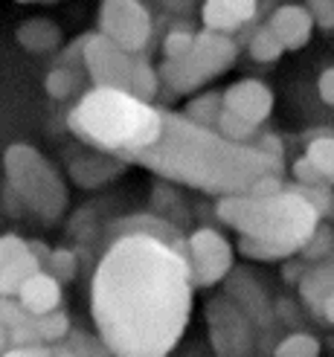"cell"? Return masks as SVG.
Instances as JSON below:
<instances>
[{
  "label": "cell",
  "instance_id": "cell-15",
  "mask_svg": "<svg viewBox=\"0 0 334 357\" xmlns=\"http://www.w3.org/2000/svg\"><path fill=\"white\" fill-rule=\"evenodd\" d=\"M268 26L273 29L276 38L282 41L285 50H303L311 41L314 21L305 6H282L271 15Z\"/></svg>",
  "mask_w": 334,
  "mask_h": 357
},
{
  "label": "cell",
  "instance_id": "cell-16",
  "mask_svg": "<svg viewBox=\"0 0 334 357\" xmlns=\"http://www.w3.org/2000/svg\"><path fill=\"white\" fill-rule=\"evenodd\" d=\"M21 305L35 314V317H44V314H52V311H59L61 308V282L41 271V273H35L21 291H17L15 296Z\"/></svg>",
  "mask_w": 334,
  "mask_h": 357
},
{
  "label": "cell",
  "instance_id": "cell-35",
  "mask_svg": "<svg viewBox=\"0 0 334 357\" xmlns=\"http://www.w3.org/2000/svg\"><path fill=\"white\" fill-rule=\"evenodd\" d=\"M291 174H294V183H300V186H320L326 183L323 181V174L311 166V160L308 157H300L296 163L291 166Z\"/></svg>",
  "mask_w": 334,
  "mask_h": 357
},
{
  "label": "cell",
  "instance_id": "cell-6",
  "mask_svg": "<svg viewBox=\"0 0 334 357\" xmlns=\"http://www.w3.org/2000/svg\"><path fill=\"white\" fill-rule=\"evenodd\" d=\"M236 56H238V44L230 35L204 29L195 35V47L186 56L166 61L160 67V82L172 93H192L213 79H218L221 73H227L233 67Z\"/></svg>",
  "mask_w": 334,
  "mask_h": 357
},
{
  "label": "cell",
  "instance_id": "cell-37",
  "mask_svg": "<svg viewBox=\"0 0 334 357\" xmlns=\"http://www.w3.org/2000/svg\"><path fill=\"white\" fill-rule=\"evenodd\" d=\"M3 357H50V346H9Z\"/></svg>",
  "mask_w": 334,
  "mask_h": 357
},
{
  "label": "cell",
  "instance_id": "cell-25",
  "mask_svg": "<svg viewBox=\"0 0 334 357\" xmlns=\"http://www.w3.org/2000/svg\"><path fill=\"white\" fill-rule=\"evenodd\" d=\"M215 131H218L221 137H227V139H233V142H241V146H253L256 137H259V125L241 119V116L233 114V111H221Z\"/></svg>",
  "mask_w": 334,
  "mask_h": 357
},
{
  "label": "cell",
  "instance_id": "cell-8",
  "mask_svg": "<svg viewBox=\"0 0 334 357\" xmlns=\"http://www.w3.org/2000/svg\"><path fill=\"white\" fill-rule=\"evenodd\" d=\"M99 32L131 56H139L151 38V15L143 0H102Z\"/></svg>",
  "mask_w": 334,
  "mask_h": 357
},
{
  "label": "cell",
  "instance_id": "cell-17",
  "mask_svg": "<svg viewBox=\"0 0 334 357\" xmlns=\"http://www.w3.org/2000/svg\"><path fill=\"white\" fill-rule=\"evenodd\" d=\"M3 317V346H41L38 331H35V314H29L15 296H3L0 305Z\"/></svg>",
  "mask_w": 334,
  "mask_h": 357
},
{
  "label": "cell",
  "instance_id": "cell-3",
  "mask_svg": "<svg viewBox=\"0 0 334 357\" xmlns=\"http://www.w3.org/2000/svg\"><path fill=\"white\" fill-rule=\"evenodd\" d=\"M221 224L238 233L241 256L253 261H282L296 253L317 233L323 224L314 209L294 186H285L276 195H224L215 204Z\"/></svg>",
  "mask_w": 334,
  "mask_h": 357
},
{
  "label": "cell",
  "instance_id": "cell-4",
  "mask_svg": "<svg viewBox=\"0 0 334 357\" xmlns=\"http://www.w3.org/2000/svg\"><path fill=\"white\" fill-rule=\"evenodd\" d=\"M67 128L93 151L134 160L163 134V111L116 87H93L67 114Z\"/></svg>",
  "mask_w": 334,
  "mask_h": 357
},
{
  "label": "cell",
  "instance_id": "cell-14",
  "mask_svg": "<svg viewBox=\"0 0 334 357\" xmlns=\"http://www.w3.org/2000/svg\"><path fill=\"white\" fill-rule=\"evenodd\" d=\"M256 9H259V0H204V9H201L204 29L230 35L248 21H253Z\"/></svg>",
  "mask_w": 334,
  "mask_h": 357
},
{
  "label": "cell",
  "instance_id": "cell-31",
  "mask_svg": "<svg viewBox=\"0 0 334 357\" xmlns=\"http://www.w3.org/2000/svg\"><path fill=\"white\" fill-rule=\"evenodd\" d=\"M294 189L320 212V218H334V195H331L328 183H320V186H300V183H294Z\"/></svg>",
  "mask_w": 334,
  "mask_h": 357
},
{
  "label": "cell",
  "instance_id": "cell-7",
  "mask_svg": "<svg viewBox=\"0 0 334 357\" xmlns=\"http://www.w3.org/2000/svg\"><path fill=\"white\" fill-rule=\"evenodd\" d=\"M206 331L215 357H253V319L230 296L206 302Z\"/></svg>",
  "mask_w": 334,
  "mask_h": 357
},
{
  "label": "cell",
  "instance_id": "cell-10",
  "mask_svg": "<svg viewBox=\"0 0 334 357\" xmlns=\"http://www.w3.org/2000/svg\"><path fill=\"white\" fill-rule=\"evenodd\" d=\"M82 61L87 67V73L96 82V87H116V91H128L131 87V73L134 61L131 52L116 47L105 35H87L82 44Z\"/></svg>",
  "mask_w": 334,
  "mask_h": 357
},
{
  "label": "cell",
  "instance_id": "cell-39",
  "mask_svg": "<svg viewBox=\"0 0 334 357\" xmlns=\"http://www.w3.org/2000/svg\"><path fill=\"white\" fill-rule=\"evenodd\" d=\"M303 276H305V273H303V267H300V264H285V271H282V279H285V282L300 284Z\"/></svg>",
  "mask_w": 334,
  "mask_h": 357
},
{
  "label": "cell",
  "instance_id": "cell-32",
  "mask_svg": "<svg viewBox=\"0 0 334 357\" xmlns=\"http://www.w3.org/2000/svg\"><path fill=\"white\" fill-rule=\"evenodd\" d=\"M192 47H195V32H189V29H172L166 35V41H163V56H166V61H174V59L186 56Z\"/></svg>",
  "mask_w": 334,
  "mask_h": 357
},
{
  "label": "cell",
  "instance_id": "cell-22",
  "mask_svg": "<svg viewBox=\"0 0 334 357\" xmlns=\"http://www.w3.org/2000/svg\"><path fill=\"white\" fill-rule=\"evenodd\" d=\"M128 93H134L137 99H143V102H154V96L160 93V70H154L146 59H137Z\"/></svg>",
  "mask_w": 334,
  "mask_h": 357
},
{
  "label": "cell",
  "instance_id": "cell-11",
  "mask_svg": "<svg viewBox=\"0 0 334 357\" xmlns=\"http://www.w3.org/2000/svg\"><path fill=\"white\" fill-rule=\"evenodd\" d=\"M41 271L44 264L29 241L15 233L0 238V294L3 296H17V291Z\"/></svg>",
  "mask_w": 334,
  "mask_h": 357
},
{
  "label": "cell",
  "instance_id": "cell-5",
  "mask_svg": "<svg viewBox=\"0 0 334 357\" xmlns=\"http://www.w3.org/2000/svg\"><path fill=\"white\" fill-rule=\"evenodd\" d=\"M3 172H6V183L17 192L26 212H32L38 221L56 224L67 212L70 195L64 186V177L38 149L26 146V142L9 146L3 151Z\"/></svg>",
  "mask_w": 334,
  "mask_h": 357
},
{
  "label": "cell",
  "instance_id": "cell-21",
  "mask_svg": "<svg viewBox=\"0 0 334 357\" xmlns=\"http://www.w3.org/2000/svg\"><path fill=\"white\" fill-rule=\"evenodd\" d=\"M221 111H224V96L213 93V91L198 93L195 99L186 102V116L192 122H198V125H206V128H215Z\"/></svg>",
  "mask_w": 334,
  "mask_h": 357
},
{
  "label": "cell",
  "instance_id": "cell-24",
  "mask_svg": "<svg viewBox=\"0 0 334 357\" xmlns=\"http://www.w3.org/2000/svg\"><path fill=\"white\" fill-rule=\"evenodd\" d=\"M305 157L311 160V166L323 174V181L334 186V137H314L305 146Z\"/></svg>",
  "mask_w": 334,
  "mask_h": 357
},
{
  "label": "cell",
  "instance_id": "cell-42",
  "mask_svg": "<svg viewBox=\"0 0 334 357\" xmlns=\"http://www.w3.org/2000/svg\"><path fill=\"white\" fill-rule=\"evenodd\" d=\"M17 3H38V0H17Z\"/></svg>",
  "mask_w": 334,
  "mask_h": 357
},
{
  "label": "cell",
  "instance_id": "cell-30",
  "mask_svg": "<svg viewBox=\"0 0 334 357\" xmlns=\"http://www.w3.org/2000/svg\"><path fill=\"white\" fill-rule=\"evenodd\" d=\"M67 343L73 346V351L79 357H114L108 343L102 340L99 334H87V331H70L67 337Z\"/></svg>",
  "mask_w": 334,
  "mask_h": 357
},
{
  "label": "cell",
  "instance_id": "cell-12",
  "mask_svg": "<svg viewBox=\"0 0 334 357\" xmlns=\"http://www.w3.org/2000/svg\"><path fill=\"white\" fill-rule=\"evenodd\" d=\"M221 96H224V111H233V114H238L241 119H248L253 125L268 122V116L273 111L271 87L265 82H259V79L233 82Z\"/></svg>",
  "mask_w": 334,
  "mask_h": 357
},
{
  "label": "cell",
  "instance_id": "cell-34",
  "mask_svg": "<svg viewBox=\"0 0 334 357\" xmlns=\"http://www.w3.org/2000/svg\"><path fill=\"white\" fill-rule=\"evenodd\" d=\"M305 9L320 29H334V0H308Z\"/></svg>",
  "mask_w": 334,
  "mask_h": 357
},
{
  "label": "cell",
  "instance_id": "cell-9",
  "mask_svg": "<svg viewBox=\"0 0 334 357\" xmlns=\"http://www.w3.org/2000/svg\"><path fill=\"white\" fill-rule=\"evenodd\" d=\"M186 256L195 288H213L233 273V244L213 227H201L186 238Z\"/></svg>",
  "mask_w": 334,
  "mask_h": 357
},
{
  "label": "cell",
  "instance_id": "cell-28",
  "mask_svg": "<svg viewBox=\"0 0 334 357\" xmlns=\"http://www.w3.org/2000/svg\"><path fill=\"white\" fill-rule=\"evenodd\" d=\"M44 87H47V93L52 99H67V96H73L79 91V73L70 64H59L47 73Z\"/></svg>",
  "mask_w": 334,
  "mask_h": 357
},
{
  "label": "cell",
  "instance_id": "cell-26",
  "mask_svg": "<svg viewBox=\"0 0 334 357\" xmlns=\"http://www.w3.org/2000/svg\"><path fill=\"white\" fill-rule=\"evenodd\" d=\"M320 351H323V346L314 334L294 331V334L282 337V340L276 343L273 357H320Z\"/></svg>",
  "mask_w": 334,
  "mask_h": 357
},
{
  "label": "cell",
  "instance_id": "cell-2",
  "mask_svg": "<svg viewBox=\"0 0 334 357\" xmlns=\"http://www.w3.org/2000/svg\"><path fill=\"white\" fill-rule=\"evenodd\" d=\"M134 163L206 195H250L265 177H282L279 157L221 137L215 128L192 122L186 114L163 111V134Z\"/></svg>",
  "mask_w": 334,
  "mask_h": 357
},
{
  "label": "cell",
  "instance_id": "cell-23",
  "mask_svg": "<svg viewBox=\"0 0 334 357\" xmlns=\"http://www.w3.org/2000/svg\"><path fill=\"white\" fill-rule=\"evenodd\" d=\"M35 331H38V343L41 346H56V343H64L73 328H70V317L59 308L52 314L35 317Z\"/></svg>",
  "mask_w": 334,
  "mask_h": 357
},
{
  "label": "cell",
  "instance_id": "cell-19",
  "mask_svg": "<svg viewBox=\"0 0 334 357\" xmlns=\"http://www.w3.org/2000/svg\"><path fill=\"white\" fill-rule=\"evenodd\" d=\"M15 38L29 52H52L61 44V29L47 17H32V21H24L17 26Z\"/></svg>",
  "mask_w": 334,
  "mask_h": 357
},
{
  "label": "cell",
  "instance_id": "cell-29",
  "mask_svg": "<svg viewBox=\"0 0 334 357\" xmlns=\"http://www.w3.org/2000/svg\"><path fill=\"white\" fill-rule=\"evenodd\" d=\"M44 271L52 273L59 282H70L79 271V256L73 253V250H64V247L50 250V256L44 261Z\"/></svg>",
  "mask_w": 334,
  "mask_h": 357
},
{
  "label": "cell",
  "instance_id": "cell-1",
  "mask_svg": "<svg viewBox=\"0 0 334 357\" xmlns=\"http://www.w3.org/2000/svg\"><path fill=\"white\" fill-rule=\"evenodd\" d=\"M186 241L166 221L139 218L116 236L91 279V317L114 357H169L192 314Z\"/></svg>",
  "mask_w": 334,
  "mask_h": 357
},
{
  "label": "cell",
  "instance_id": "cell-27",
  "mask_svg": "<svg viewBox=\"0 0 334 357\" xmlns=\"http://www.w3.org/2000/svg\"><path fill=\"white\" fill-rule=\"evenodd\" d=\"M248 47H250V56H253L256 61H261V64L279 61V59H282V52H285L282 41L276 38L271 26H261V29H256V32H253V38L248 41Z\"/></svg>",
  "mask_w": 334,
  "mask_h": 357
},
{
  "label": "cell",
  "instance_id": "cell-20",
  "mask_svg": "<svg viewBox=\"0 0 334 357\" xmlns=\"http://www.w3.org/2000/svg\"><path fill=\"white\" fill-rule=\"evenodd\" d=\"M331 294H334V261L317 267V271H308L300 282V296L311 311H317V305Z\"/></svg>",
  "mask_w": 334,
  "mask_h": 357
},
{
  "label": "cell",
  "instance_id": "cell-33",
  "mask_svg": "<svg viewBox=\"0 0 334 357\" xmlns=\"http://www.w3.org/2000/svg\"><path fill=\"white\" fill-rule=\"evenodd\" d=\"M331 250H334V233H331L328 227L320 224L317 233L311 236V241L303 247V256H305V259H323V256L331 253Z\"/></svg>",
  "mask_w": 334,
  "mask_h": 357
},
{
  "label": "cell",
  "instance_id": "cell-41",
  "mask_svg": "<svg viewBox=\"0 0 334 357\" xmlns=\"http://www.w3.org/2000/svg\"><path fill=\"white\" fill-rule=\"evenodd\" d=\"M160 3L172 12H189L192 9V0H160Z\"/></svg>",
  "mask_w": 334,
  "mask_h": 357
},
{
  "label": "cell",
  "instance_id": "cell-38",
  "mask_svg": "<svg viewBox=\"0 0 334 357\" xmlns=\"http://www.w3.org/2000/svg\"><path fill=\"white\" fill-rule=\"evenodd\" d=\"M314 314H317V317L323 319V323L334 326V294H331V296H326V299L320 302V305H317V311H314Z\"/></svg>",
  "mask_w": 334,
  "mask_h": 357
},
{
  "label": "cell",
  "instance_id": "cell-18",
  "mask_svg": "<svg viewBox=\"0 0 334 357\" xmlns=\"http://www.w3.org/2000/svg\"><path fill=\"white\" fill-rule=\"evenodd\" d=\"M122 169V160L111 157V154H102L96 151V157H79V160H70V174L79 186H102L108 183L111 177Z\"/></svg>",
  "mask_w": 334,
  "mask_h": 357
},
{
  "label": "cell",
  "instance_id": "cell-13",
  "mask_svg": "<svg viewBox=\"0 0 334 357\" xmlns=\"http://www.w3.org/2000/svg\"><path fill=\"white\" fill-rule=\"evenodd\" d=\"M227 296H230L236 305L253 319V326H261V328L271 326L273 311H271L268 294L250 276V271H236V273L227 276Z\"/></svg>",
  "mask_w": 334,
  "mask_h": 357
},
{
  "label": "cell",
  "instance_id": "cell-40",
  "mask_svg": "<svg viewBox=\"0 0 334 357\" xmlns=\"http://www.w3.org/2000/svg\"><path fill=\"white\" fill-rule=\"evenodd\" d=\"M50 357H79L73 351V346H70L67 340L64 343H56V346H50Z\"/></svg>",
  "mask_w": 334,
  "mask_h": 357
},
{
  "label": "cell",
  "instance_id": "cell-36",
  "mask_svg": "<svg viewBox=\"0 0 334 357\" xmlns=\"http://www.w3.org/2000/svg\"><path fill=\"white\" fill-rule=\"evenodd\" d=\"M317 93H320V99L326 105H331V108H334V67L323 70V76L317 82Z\"/></svg>",
  "mask_w": 334,
  "mask_h": 357
}]
</instances>
